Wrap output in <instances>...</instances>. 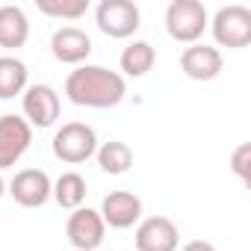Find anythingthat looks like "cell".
<instances>
[{"instance_id":"15","label":"cell","mask_w":251,"mask_h":251,"mask_svg":"<svg viewBox=\"0 0 251 251\" xmlns=\"http://www.w3.org/2000/svg\"><path fill=\"white\" fill-rule=\"evenodd\" d=\"M157 62V50L151 42H130L121 50L118 65H121V77H145Z\"/></svg>"},{"instance_id":"1","label":"cell","mask_w":251,"mask_h":251,"mask_svg":"<svg viewBox=\"0 0 251 251\" xmlns=\"http://www.w3.org/2000/svg\"><path fill=\"white\" fill-rule=\"evenodd\" d=\"M65 95L77 106L112 109L127 95V80L103 65H77L65 80Z\"/></svg>"},{"instance_id":"10","label":"cell","mask_w":251,"mask_h":251,"mask_svg":"<svg viewBox=\"0 0 251 251\" xmlns=\"http://www.w3.org/2000/svg\"><path fill=\"white\" fill-rule=\"evenodd\" d=\"M136 251H177L180 230L169 216H148L136 225Z\"/></svg>"},{"instance_id":"14","label":"cell","mask_w":251,"mask_h":251,"mask_svg":"<svg viewBox=\"0 0 251 251\" xmlns=\"http://www.w3.org/2000/svg\"><path fill=\"white\" fill-rule=\"evenodd\" d=\"M30 39V18L21 6L15 3H3L0 6V48L6 50H18L24 48Z\"/></svg>"},{"instance_id":"21","label":"cell","mask_w":251,"mask_h":251,"mask_svg":"<svg viewBox=\"0 0 251 251\" xmlns=\"http://www.w3.org/2000/svg\"><path fill=\"white\" fill-rule=\"evenodd\" d=\"M180 251H216V245H213V242H207V239H189Z\"/></svg>"},{"instance_id":"23","label":"cell","mask_w":251,"mask_h":251,"mask_svg":"<svg viewBox=\"0 0 251 251\" xmlns=\"http://www.w3.org/2000/svg\"><path fill=\"white\" fill-rule=\"evenodd\" d=\"M98 251H106V248H98Z\"/></svg>"},{"instance_id":"8","label":"cell","mask_w":251,"mask_h":251,"mask_svg":"<svg viewBox=\"0 0 251 251\" xmlns=\"http://www.w3.org/2000/svg\"><path fill=\"white\" fill-rule=\"evenodd\" d=\"M6 192L15 198V204H21L27 210H36V207H45L50 201L53 183H50L48 172H42V169H21L9 180Z\"/></svg>"},{"instance_id":"6","label":"cell","mask_w":251,"mask_h":251,"mask_svg":"<svg viewBox=\"0 0 251 251\" xmlns=\"http://www.w3.org/2000/svg\"><path fill=\"white\" fill-rule=\"evenodd\" d=\"M21 109H24V121L30 124V127H53L56 118H59V95L53 86L48 83H33L24 89L21 95Z\"/></svg>"},{"instance_id":"9","label":"cell","mask_w":251,"mask_h":251,"mask_svg":"<svg viewBox=\"0 0 251 251\" xmlns=\"http://www.w3.org/2000/svg\"><path fill=\"white\" fill-rule=\"evenodd\" d=\"M103 233H106V225H103L98 210H92V207L71 210L68 225H65V236L77 251H98L103 242Z\"/></svg>"},{"instance_id":"7","label":"cell","mask_w":251,"mask_h":251,"mask_svg":"<svg viewBox=\"0 0 251 251\" xmlns=\"http://www.w3.org/2000/svg\"><path fill=\"white\" fill-rule=\"evenodd\" d=\"M33 145V127L21 115H0V172L12 169Z\"/></svg>"},{"instance_id":"11","label":"cell","mask_w":251,"mask_h":251,"mask_svg":"<svg viewBox=\"0 0 251 251\" xmlns=\"http://www.w3.org/2000/svg\"><path fill=\"white\" fill-rule=\"evenodd\" d=\"M98 213H100L103 225H109L115 230H127V227L142 222V198L136 192H127V189H115L100 201Z\"/></svg>"},{"instance_id":"3","label":"cell","mask_w":251,"mask_h":251,"mask_svg":"<svg viewBox=\"0 0 251 251\" xmlns=\"http://www.w3.org/2000/svg\"><path fill=\"white\" fill-rule=\"evenodd\" d=\"M210 27V15L201 0H172L166 9V33L180 45H195Z\"/></svg>"},{"instance_id":"5","label":"cell","mask_w":251,"mask_h":251,"mask_svg":"<svg viewBox=\"0 0 251 251\" xmlns=\"http://www.w3.org/2000/svg\"><path fill=\"white\" fill-rule=\"evenodd\" d=\"M142 12L133 0H100L95 9V24L109 39H130L139 30Z\"/></svg>"},{"instance_id":"12","label":"cell","mask_w":251,"mask_h":251,"mask_svg":"<svg viewBox=\"0 0 251 251\" xmlns=\"http://www.w3.org/2000/svg\"><path fill=\"white\" fill-rule=\"evenodd\" d=\"M225 68V56L219 48L213 45H189L183 53H180V71L189 77V80H198V83H207V80H216Z\"/></svg>"},{"instance_id":"17","label":"cell","mask_w":251,"mask_h":251,"mask_svg":"<svg viewBox=\"0 0 251 251\" xmlns=\"http://www.w3.org/2000/svg\"><path fill=\"white\" fill-rule=\"evenodd\" d=\"M50 198L62 207V210H77L86 201V177L80 172H62L53 183Z\"/></svg>"},{"instance_id":"18","label":"cell","mask_w":251,"mask_h":251,"mask_svg":"<svg viewBox=\"0 0 251 251\" xmlns=\"http://www.w3.org/2000/svg\"><path fill=\"white\" fill-rule=\"evenodd\" d=\"M95 157H98L100 172H106V175H124V172H130V166H133V151H130V145H127V142H118V139L98 145Z\"/></svg>"},{"instance_id":"4","label":"cell","mask_w":251,"mask_h":251,"mask_svg":"<svg viewBox=\"0 0 251 251\" xmlns=\"http://www.w3.org/2000/svg\"><path fill=\"white\" fill-rule=\"evenodd\" d=\"M210 30H213L216 45L230 48V50H242V48L251 45V9L242 6V3L222 6L213 15Z\"/></svg>"},{"instance_id":"13","label":"cell","mask_w":251,"mask_h":251,"mask_svg":"<svg viewBox=\"0 0 251 251\" xmlns=\"http://www.w3.org/2000/svg\"><path fill=\"white\" fill-rule=\"evenodd\" d=\"M50 53L62 65H83L92 53V39L80 27H59L50 36Z\"/></svg>"},{"instance_id":"2","label":"cell","mask_w":251,"mask_h":251,"mask_svg":"<svg viewBox=\"0 0 251 251\" xmlns=\"http://www.w3.org/2000/svg\"><path fill=\"white\" fill-rule=\"evenodd\" d=\"M50 148H53V157L59 163L80 166V163L95 157L98 133H95V127H89L86 121H68V124H62V127L53 133Z\"/></svg>"},{"instance_id":"20","label":"cell","mask_w":251,"mask_h":251,"mask_svg":"<svg viewBox=\"0 0 251 251\" xmlns=\"http://www.w3.org/2000/svg\"><path fill=\"white\" fill-rule=\"evenodd\" d=\"M248 166H251V145L242 142V145L230 154V169H233V175H236L245 186L251 183V169H248Z\"/></svg>"},{"instance_id":"16","label":"cell","mask_w":251,"mask_h":251,"mask_svg":"<svg viewBox=\"0 0 251 251\" xmlns=\"http://www.w3.org/2000/svg\"><path fill=\"white\" fill-rule=\"evenodd\" d=\"M30 71L18 56H0V100H12L30 86Z\"/></svg>"},{"instance_id":"22","label":"cell","mask_w":251,"mask_h":251,"mask_svg":"<svg viewBox=\"0 0 251 251\" xmlns=\"http://www.w3.org/2000/svg\"><path fill=\"white\" fill-rule=\"evenodd\" d=\"M6 195V183H3V177H0V198Z\"/></svg>"},{"instance_id":"19","label":"cell","mask_w":251,"mask_h":251,"mask_svg":"<svg viewBox=\"0 0 251 251\" xmlns=\"http://www.w3.org/2000/svg\"><path fill=\"white\" fill-rule=\"evenodd\" d=\"M36 6L48 18L59 21H80L89 12V0H36Z\"/></svg>"}]
</instances>
